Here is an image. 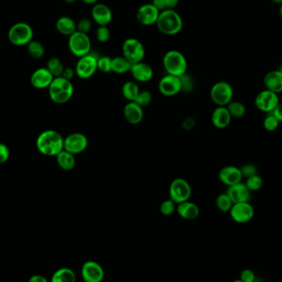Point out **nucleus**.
Wrapping results in <instances>:
<instances>
[{
    "instance_id": "nucleus-1",
    "label": "nucleus",
    "mask_w": 282,
    "mask_h": 282,
    "mask_svg": "<svg viewBox=\"0 0 282 282\" xmlns=\"http://www.w3.org/2000/svg\"><path fill=\"white\" fill-rule=\"evenodd\" d=\"M62 135L54 129H47L37 137L36 146L37 151L46 156H55L64 150Z\"/></svg>"
},
{
    "instance_id": "nucleus-2",
    "label": "nucleus",
    "mask_w": 282,
    "mask_h": 282,
    "mask_svg": "<svg viewBox=\"0 0 282 282\" xmlns=\"http://www.w3.org/2000/svg\"><path fill=\"white\" fill-rule=\"evenodd\" d=\"M156 26L160 33L165 35H177L183 30V19L174 10H164L160 12Z\"/></svg>"
},
{
    "instance_id": "nucleus-3",
    "label": "nucleus",
    "mask_w": 282,
    "mask_h": 282,
    "mask_svg": "<svg viewBox=\"0 0 282 282\" xmlns=\"http://www.w3.org/2000/svg\"><path fill=\"white\" fill-rule=\"evenodd\" d=\"M49 97L56 104H65L74 95V85L70 80L56 77L48 88Z\"/></svg>"
},
{
    "instance_id": "nucleus-4",
    "label": "nucleus",
    "mask_w": 282,
    "mask_h": 282,
    "mask_svg": "<svg viewBox=\"0 0 282 282\" xmlns=\"http://www.w3.org/2000/svg\"><path fill=\"white\" fill-rule=\"evenodd\" d=\"M163 65L168 74L181 77L187 74L188 61L180 51L176 50L169 51L163 59Z\"/></svg>"
},
{
    "instance_id": "nucleus-5",
    "label": "nucleus",
    "mask_w": 282,
    "mask_h": 282,
    "mask_svg": "<svg viewBox=\"0 0 282 282\" xmlns=\"http://www.w3.org/2000/svg\"><path fill=\"white\" fill-rule=\"evenodd\" d=\"M34 32L32 27L24 22L16 23L11 26L8 33V38L11 44L16 47L28 46L33 40Z\"/></svg>"
},
{
    "instance_id": "nucleus-6",
    "label": "nucleus",
    "mask_w": 282,
    "mask_h": 282,
    "mask_svg": "<svg viewBox=\"0 0 282 282\" xmlns=\"http://www.w3.org/2000/svg\"><path fill=\"white\" fill-rule=\"evenodd\" d=\"M68 46L70 52L74 56H76L78 58H81L83 56L90 53L92 42L88 34L76 31L69 37Z\"/></svg>"
},
{
    "instance_id": "nucleus-7",
    "label": "nucleus",
    "mask_w": 282,
    "mask_h": 282,
    "mask_svg": "<svg viewBox=\"0 0 282 282\" xmlns=\"http://www.w3.org/2000/svg\"><path fill=\"white\" fill-rule=\"evenodd\" d=\"M122 56L131 65L143 61L146 56V49L139 40L130 37L125 40L122 44Z\"/></svg>"
},
{
    "instance_id": "nucleus-8",
    "label": "nucleus",
    "mask_w": 282,
    "mask_h": 282,
    "mask_svg": "<svg viewBox=\"0 0 282 282\" xmlns=\"http://www.w3.org/2000/svg\"><path fill=\"white\" fill-rule=\"evenodd\" d=\"M211 98L218 106H226L232 102L234 97V89L230 83L225 81L215 83L211 89Z\"/></svg>"
},
{
    "instance_id": "nucleus-9",
    "label": "nucleus",
    "mask_w": 282,
    "mask_h": 282,
    "mask_svg": "<svg viewBox=\"0 0 282 282\" xmlns=\"http://www.w3.org/2000/svg\"><path fill=\"white\" fill-rule=\"evenodd\" d=\"M191 195L192 188L188 181L181 178L173 180L169 187V196L172 201L178 205L184 201H189Z\"/></svg>"
},
{
    "instance_id": "nucleus-10",
    "label": "nucleus",
    "mask_w": 282,
    "mask_h": 282,
    "mask_svg": "<svg viewBox=\"0 0 282 282\" xmlns=\"http://www.w3.org/2000/svg\"><path fill=\"white\" fill-rule=\"evenodd\" d=\"M97 60L98 57L91 52L79 58L75 66L77 76L82 79H88L93 77L97 70Z\"/></svg>"
},
{
    "instance_id": "nucleus-11",
    "label": "nucleus",
    "mask_w": 282,
    "mask_h": 282,
    "mask_svg": "<svg viewBox=\"0 0 282 282\" xmlns=\"http://www.w3.org/2000/svg\"><path fill=\"white\" fill-rule=\"evenodd\" d=\"M279 102L280 99L278 95L267 89L260 92L255 98V106L259 111L265 113H271Z\"/></svg>"
},
{
    "instance_id": "nucleus-12",
    "label": "nucleus",
    "mask_w": 282,
    "mask_h": 282,
    "mask_svg": "<svg viewBox=\"0 0 282 282\" xmlns=\"http://www.w3.org/2000/svg\"><path fill=\"white\" fill-rule=\"evenodd\" d=\"M88 140L85 134L75 132L69 134L64 139V150L72 155L83 153L88 148Z\"/></svg>"
},
{
    "instance_id": "nucleus-13",
    "label": "nucleus",
    "mask_w": 282,
    "mask_h": 282,
    "mask_svg": "<svg viewBox=\"0 0 282 282\" xmlns=\"http://www.w3.org/2000/svg\"><path fill=\"white\" fill-rule=\"evenodd\" d=\"M254 208L250 202L234 204L229 211L232 220L238 224L249 222L254 216Z\"/></svg>"
},
{
    "instance_id": "nucleus-14",
    "label": "nucleus",
    "mask_w": 282,
    "mask_h": 282,
    "mask_svg": "<svg viewBox=\"0 0 282 282\" xmlns=\"http://www.w3.org/2000/svg\"><path fill=\"white\" fill-rule=\"evenodd\" d=\"M81 275L83 281L102 282L104 279V269L98 262L87 261L81 267Z\"/></svg>"
},
{
    "instance_id": "nucleus-15",
    "label": "nucleus",
    "mask_w": 282,
    "mask_h": 282,
    "mask_svg": "<svg viewBox=\"0 0 282 282\" xmlns=\"http://www.w3.org/2000/svg\"><path fill=\"white\" fill-rule=\"evenodd\" d=\"M159 91L165 97H174L183 91L180 77L167 74L159 83Z\"/></svg>"
},
{
    "instance_id": "nucleus-16",
    "label": "nucleus",
    "mask_w": 282,
    "mask_h": 282,
    "mask_svg": "<svg viewBox=\"0 0 282 282\" xmlns=\"http://www.w3.org/2000/svg\"><path fill=\"white\" fill-rule=\"evenodd\" d=\"M160 12L152 4L141 5L136 12L137 21L141 25L152 26L156 24Z\"/></svg>"
},
{
    "instance_id": "nucleus-17",
    "label": "nucleus",
    "mask_w": 282,
    "mask_h": 282,
    "mask_svg": "<svg viewBox=\"0 0 282 282\" xmlns=\"http://www.w3.org/2000/svg\"><path fill=\"white\" fill-rule=\"evenodd\" d=\"M55 77L47 70V67L39 68L33 72L31 76V84L37 89L48 88Z\"/></svg>"
},
{
    "instance_id": "nucleus-18",
    "label": "nucleus",
    "mask_w": 282,
    "mask_h": 282,
    "mask_svg": "<svg viewBox=\"0 0 282 282\" xmlns=\"http://www.w3.org/2000/svg\"><path fill=\"white\" fill-rule=\"evenodd\" d=\"M219 178L220 182L224 183L227 187L235 185L237 183L242 182L243 175L241 174L239 168L235 166H225L220 169L219 173Z\"/></svg>"
},
{
    "instance_id": "nucleus-19",
    "label": "nucleus",
    "mask_w": 282,
    "mask_h": 282,
    "mask_svg": "<svg viewBox=\"0 0 282 282\" xmlns=\"http://www.w3.org/2000/svg\"><path fill=\"white\" fill-rule=\"evenodd\" d=\"M226 193L234 204L249 202L251 199V192L247 188L245 183L242 182L237 183L235 185L228 187Z\"/></svg>"
},
{
    "instance_id": "nucleus-20",
    "label": "nucleus",
    "mask_w": 282,
    "mask_h": 282,
    "mask_svg": "<svg viewBox=\"0 0 282 282\" xmlns=\"http://www.w3.org/2000/svg\"><path fill=\"white\" fill-rule=\"evenodd\" d=\"M92 19L98 26H107L112 20V13L104 4H96L92 9Z\"/></svg>"
},
{
    "instance_id": "nucleus-21",
    "label": "nucleus",
    "mask_w": 282,
    "mask_h": 282,
    "mask_svg": "<svg viewBox=\"0 0 282 282\" xmlns=\"http://www.w3.org/2000/svg\"><path fill=\"white\" fill-rule=\"evenodd\" d=\"M130 73L134 80L141 83L151 81L154 76V70L151 65L144 61L131 65Z\"/></svg>"
},
{
    "instance_id": "nucleus-22",
    "label": "nucleus",
    "mask_w": 282,
    "mask_h": 282,
    "mask_svg": "<svg viewBox=\"0 0 282 282\" xmlns=\"http://www.w3.org/2000/svg\"><path fill=\"white\" fill-rule=\"evenodd\" d=\"M124 116L129 124L138 125L143 120V107L136 102H129L124 107Z\"/></svg>"
},
{
    "instance_id": "nucleus-23",
    "label": "nucleus",
    "mask_w": 282,
    "mask_h": 282,
    "mask_svg": "<svg viewBox=\"0 0 282 282\" xmlns=\"http://www.w3.org/2000/svg\"><path fill=\"white\" fill-rule=\"evenodd\" d=\"M264 86L267 90L273 93H278L282 92V70H272L265 75L263 79Z\"/></svg>"
},
{
    "instance_id": "nucleus-24",
    "label": "nucleus",
    "mask_w": 282,
    "mask_h": 282,
    "mask_svg": "<svg viewBox=\"0 0 282 282\" xmlns=\"http://www.w3.org/2000/svg\"><path fill=\"white\" fill-rule=\"evenodd\" d=\"M232 116L226 106H217L211 115V121L217 129H224L231 122Z\"/></svg>"
},
{
    "instance_id": "nucleus-25",
    "label": "nucleus",
    "mask_w": 282,
    "mask_h": 282,
    "mask_svg": "<svg viewBox=\"0 0 282 282\" xmlns=\"http://www.w3.org/2000/svg\"><path fill=\"white\" fill-rule=\"evenodd\" d=\"M176 211L180 217L188 220H193L197 219L200 214V209L197 204L189 201L178 204Z\"/></svg>"
},
{
    "instance_id": "nucleus-26",
    "label": "nucleus",
    "mask_w": 282,
    "mask_h": 282,
    "mask_svg": "<svg viewBox=\"0 0 282 282\" xmlns=\"http://www.w3.org/2000/svg\"><path fill=\"white\" fill-rule=\"evenodd\" d=\"M57 32L63 36L70 37L77 31V24L70 17L62 16L56 23Z\"/></svg>"
},
{
    "instance_id": "nucleus-27",
    "label": "nucleus",
    "mask_w": 282,
    "mask_h": 282,
    "mask_svg": "<svg viewBox=\"0 0 282 282\" xmlns=\"http://www.w3.org/2000/svg\"><path fill=\"white\" fill-rule=\"evenodd\" d=\"M56 161L60 169L65 171H71L76 165V160L74 155L63 150L61 152L56 155Z\"/></svg>"
},
{
    "instance_id": "nucleus-28",
    "label": "nucleus",
    "mask_w": 282,
    "mask_h": 282,
    "mask_svg": "<svg viewBox=\"0 0 282 282\" xmlns=\"http://www.w3.org/2000/svg\"><path fill=\"white\" fill-rule=\"evenodd\" d=\"M51 282H76V275L69 267H62L54 272Z\"/></svg>"
},
{
    "instance_id": "nucleus-29",
    "label": "nucleus",
    "mask_w": 282,
    "mask_h": 282,
    "mask_svg": "<svg viewBox=\"0 0 282 282\" xmlns=\"http://www.w3.org/2000/svg\"><path fill=\"white\" fill-rule=\"evenodd\" d=\"M140 90L139 86L135 82L133 81H128L124 83L121 88L123 97L129 102H134Z\"/></svg>"
},
{
    "instance_id": "nucleus-30",
    "label": "nucleus",
    "mask_w": 282,
    "mask_h": 282,
    "mask_svg": "<svg viewBox=\"0 0 282 282\" xmlns=\"http://www.w3.org/2000/svg\"><path fill=\"white\" fill-rule=\"evenodd\" d=\"M131 64L124 56H116L112 58L111 70L116 74H125L130 71Z\"/></svg>"
},
{
    "instance_id": "nucleus-31",
    "label": "nucleus",
    "mask_w": 282,
    "mask_h": 282,
    "mask_svg": "<svg viewBox=\"0 0 282 282\" xmlns=\"http://www.w3.org/2000/svg\"><path fill=\"white\" fill-rule=\"evenodd\" d=\"M65 68L62 61L57 57H51L47 61V69L55 78L62 76Z\"/></svg>"
},
{
    "instance_id": "nucleus-32",
    "label": "nucleus",
    "mask_w": 282,
    "mask_h": 282,
    "mask_svg": "<svg viewBox=\"0 0 282 282\" xmlns=\"http://www.w3.org/2000/svg\"><path fill=\"white\" fill-rule=\"evenodd\" d=\"M226 107L232 117L242 118L245 116L246 106L242 102L232 101Z\"/></svg>"
},
{
    "instance_id": "nucleus-33",
    "label": "nucleus",
    "mask_w": 282,
    "mask_h": 282,
    "mask_svg": "<svg viewBox=\"0 0 282 282\" xmlns=\"http://www.w3.org/2000/svg\"><path fill=\"white\" fill-rule=\"evenodd\" d=\"M28 47V54L33 59L38 60L43 57L45 54V48L43 45L40 42H37L35 40H33L27 46Z\"/></svg>"
},
{
    "instance_id": "nucleus-34",
    "label": "nucleus",
    "mask_w": 282,
    "mask_h": 282,
    "mask_svg": "<svg viewBox=\"0 0 282 282\" xmlns=\"http://www.w3.org/2000/svg\"><path fill=\"white\" fill-rule=\"evenodd\" d=\"M215 204L217 208L222 212H228L230 211L232 206L234 205L233 201L230 199V197L228 196L226 192L225 193H221L218 196L215 201Z\"/></svg>"
},
{
    "instance_id": "nucleus-35",
    "label": "nucleus",
    "mask_w": 282,
    "mask_h": 282,
    "mask_svg": "<svg viewBox=\"0 0 282 282\" xmlns=\"http://www.w3.org/2000/svg\"><path fill=\"white\" fill-rule=\"evenodd\" d=\"M245 185L248 188L250 192H256L261 189V187L263 185V180L258 174L253 175V176L249 177L247 178Z\"/></svg>"
},
{
    "instance_id": "nucleus-36",
    "label": "nucleus",
    "mask_w": 282,
    "mask_h": 282,
    "mask_svg": "<svg viewBox=\"0 0 282 282\" xmlns=\"http://www.w3.org/2000/svg\"><path fill=\"white\" fill-rule=\"evenodd\" d=\"M111 64H112V58H110L108 56L98 57V60H97V70H100V71L105 73V74L112 72Z\"/></svg>"
},
{
    "instance_id": "nucleus-37",
    "label": "nucleus",
    "mask_w": 282,
    "mask_h": 282,
    "mask_svg": "<svg viewBox=\"0 0 282 282\" xmlns=\"http://www.w3.org/2000/svg\"><path fill=\"white\" fill-rule=\"evenodd\" d=\"M177 204L171 199L166 200L160 205V212L165 216L173 215L174 211H176Z\"/></svg>"
},
{
    "instance_id": "nucleus-38",
    "label": "nucleus",
    "mask_w": 282,
    "mask_h": 282,
    "mask_svg": "<svg viewBox=\"0 0 282 282\" xmlns=\"http://www.w3.org/2000/svg\"><path fill=\"white\" fill-rule=\"evenodd\" d=\"M96 37L97 41L101 43H106L108 42L111 37V33L107 26H99L96 31Z\"/></svg>"
},
{
    "instance_id": "nucleus-39",
    "label": "nucleus",
    "mask_w": 282,
    "mask_h": 282,
    "mask_svg": "<svg viewBox=\"0 0 282 282\" xmlns=\"http://www.w3.org/2000/svg\"><path fill=\"white\" fill-rule=\"evenodd\" d=\"M279 124H280V122L271 113H269L263 120L264 128L267 131H274L277 129Z\"/></svg>"
},
{
    "instance_id": "nucleus-40",
    "label": "nucleus",
    "mask_w": 282,
    "mask_h": 282,
    "mask_svg": "<svg viewBox=\"0 0 282 282\" xmlns=\"http://www.w3.org/2000/svg\"><path fill=\"white\" fill-rule=\"evenodd\" d=\"M151 101H152V93L150 91L143 90L139 92L134 102H136L137 104L144 107V106H148Z\"/></svg>"
},
{
    "instance_id": "nucleus-41",
    "label": "nucleus",
    "mask_w": 282,
    "mask_h": 282,
    "mask_svg": "<svg viewBox=\"0 0 282 282\" xmlns=\"http://www.w3.org/2000/svg\"><path fill=\"white\" fill-rule=\"evenodd\" d=\"M241 174L243 175V178H249V177L253 176L257 174V167L252 164H247V165H243L239 168Z\"/></svg>"
},
{
    "instance_id": "nucleus-42",
    "label": "nucleus",
    "mask_w": 282,
    "mask_h": 282,
    "mask_svg": "<svg viewBox=\"0 0 282 282\" xmlns=\"http://www.w3.org/2000/svg\"><path fill=\"white\" fill-rule=\"evenodd\" d=\"M92 27H93V24H92L90 19H82L77 24V31L88 34L92 29Z\"/></svg>"
},
{
    "instance_id": "nucleus-43",
    "label": "nucleus",
    "mask_w": 282,
    "mask_h": 282,
    "mask_svg": "<svg viewBox=\"0 0 282 282\" xmlns=\"http://www.w3.org/2000/svg\"><path fill=\"white\" fill-rule=\"evenodd\" d=\"M256 278L257 277L253 270L251 269H244L241 271L239 279L243 282H253L256 280Z\"/></svg>"
},
{
    "instance_id": "nucleus-44",
    "label": "nucleus",
    "mask_w": 282,
    "mask_h": 282,
    "mask_svg": "<svg viewBox=\"0 0 282 282\" xmlns=\"http://www.w3.org/2000/svg\"><path fill=\"white\" fill-rule=\"evenodd\" d=\"M10 149L5 144L0 143V165H4L10 159Z\"/></svg>"
},
{
    "instance_id": "nucleus-45",
    "label": "nucleus",
    "mask_w": 282,
    "mask_h": 282,
    "mask_svg": "<svg viewBox=\"0 0 282 282\" xmlns=\"http://www.w3.org/2000/svg\"><path fill=\"white\" fill-rule=\"evenodd\" d=\"M75 74H76V73H75V70H74L73 68L65 67V70L63 71L62 77L63 78H65V79L71 81V79L74 78Z\"/></svg>"
},
{
    "instance_id": "nucleus-46",
    "label": "nucleus",
    "mask_w": 282,
    "mask_h": 282,
    "mask_svg": "<svg viewBox=\"0 0 282 282\" xmlns=\"http://www.w3.org/2000/svg\"><path fill=\"white\" fill-rule=\"evenodd\" d=\"M152 5L157 9L160 12H162L164 10H167V5L165 0H152Z\"/></svg>"
},
{
    "instance_id": "nucleus-47",
    "label": "nucleus",
    "mask_w": 282,
    "mask_h": 282,
    "mask_svg": "<svg viewBox=\"0 0 282 282\" xmlns=\"http://www.w3.org/2000/svg\"><path fill=\"white\" fill-rule=\"evenodd\" d=\"M271 114L277 119L279 122H282V103L279 102V104L273 110Z\"/></svg>"
},
{
    "instance_id": "nucleus-48",
    "label": "nucleus",
    "mask_w": 282,
    "mask_h": 282,
    "mask_svg": "<svg viewBox=\"0 0 282 282\" xmlns=\"http://www.w3.org/2000/svg\"><path fill=\"white\" fill-rule=\"evenodd\" d=\"M28 282H48V280L43 275H33L29 278Z\"/></svg>"
},
{
    "instance_id": "nucleus-49",
    "label": "nucleus",
    "mask_w": 282,
    "mask_h": 282,
    "mask_svg": "<svg viewBox=\"0 0 282 282\" xmlns=\"http://www.w3.org/2000/svg\"><path fill=\"white\" fill-rule=\"evenodd\" d=\"M167 10H174L178 6L179 0H165Z\"/></svg>"
},
{
    "instance_id": "nucleus-50",
    "label": "nucleus",
    "mask_w": 282,
    "mask_h": 282,
    "mask_svg": "<svg viewBox=\"0 0 282 282\" xmlns=\"http://www.w3.org/2000/svg\"><path fill=\"white\" fill-rule=\"evenodd\" d=\"M81 1L86 5H96L98 0H81Z\"/></svg>"
},
{
    "instance_id": "nucleus-51",
    "label": "nucleus",
    "mask_w": 282,
    "mask_h": 282,
    "mask_svg": "<svg viewBox=\"0 0 282 282\" xmlns=\"http://www.w3.org/2000/svg\"><path fill=\"white\" fill-rule=\"evenodd\" d=\"M271 1L275 4H277V5H282V0H271Z\"/></svg>"
},
{
    "instance_id": "nucleus-52",
    "label": "nucleus",
    "mask_w": 282,
    "mask_h": 282,
    "mask_svg": "<svg viewBox=\"0 0 282 282\" xmlns=\"http://www.w3.org/2000/svg\"><path fill=\"white\" fill-rule=\"evenodd\" d=\"M77 0H65V3H67V4H74V3L76 2Z\"/></svg>"
},
{
    "instance_id": "nucleus-53",
    "label": "nucleus",
    "mask_w": 282,
    "mask_h": 282,
    "mask_svg": "<svg viewBox=\"0 0 282 282\" xmlns=\"http://www.w3.org/2000/svg\"><path fill=\"white\" fill-rule=\"evenodd\" d=\"M280 19L282 20V5H280Z\"/></svg>"
},
{
    "instance_id": "nucleus-54",
    "label": "nucleus",
    "mask_w": 282,
    "mask_h": 282,
    "mask_svg": "<svg viewBox=\"0 0 282 282\" xmlns=\"http://www.w3.org/2000/svg\"><path fill=\"white\" fill-rule=\"evenodd\" d=\"M253 282H263V281H262V280H260V279H257V278H256V280H255Z\"/></svg>"
},
{
    "instance_id": "nucleus-55",
    "label": "nucleus",
    "mask_w": 282,
    "mask_h": 282,
    "mask_svg": "<svg viewBox=\"0 0 282 282\" xmlns=\"http://www.w3.org/2000/svg\"><path fill=\"white\" fill-rule=\"evenodd\" d=\"M232 282H243V280H241L240 279H238V280H234V281Z\"/></svg>"
},
{
    "instance_id": "nucleus-56",
    "label": "nucleus",
    "mask_w": 282,
    "mask_h": 282,
    "mask_svg": "<svg viewBox=\"0 0 282 282\" xmlns=\"http://www.w3.org/2000/svg\"><path fill=\"white\" fill-rule=\"evenodd\" d=\"M0 45H1V41H0Z\"/></svg>"
},
{
    "instance_id": "nucleus-57",
    "label": "nucleus",
    "mask_w": 282,
    "mask_h": 282,
    "mask_svg": "<svg viewBox=\"0 0 282 282\" xmlns=\"http://www.w3.org/2000/svg\"><path fill=\"white\" fill-rule=\"evenodd\" d=\"M82 282H85V281H83H83H82Z\"/></svg>"
},
{
    "instance_id": "nucleus-58",
    "label": "nucleus",
    "mask_w": 282,
    "mask_h": 282,
    "mask_svg": "<svg viewBox=\"0 0 282 282\" xmlns=\"http://www.w3.org/2000/svg\"></svg>"
}]
</instances>
